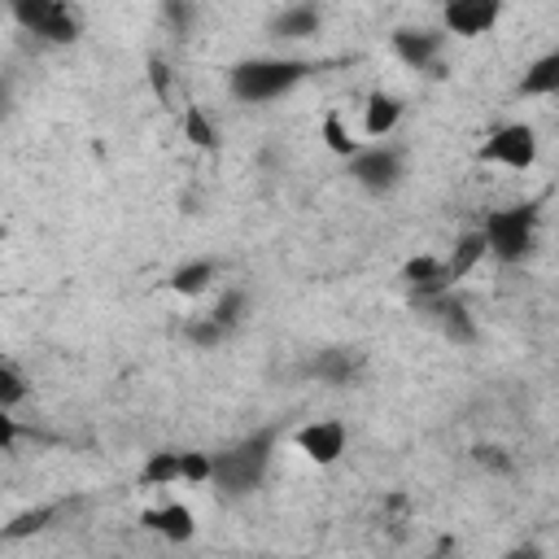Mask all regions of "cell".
I'll return each mask as SVG.
<instances>
[{"mask_svg": "<svg viewBox=\"0 0 559 559\" xmlns=\"http://www.w3.org/2000/svg\"><path fill=\"white\" fill-rule=\"evenodd\" d=\"M275 445H280V432L275 428H262V432H249L245 441L227 445V450H214L210 454V485L218 493H249L266 480L271 463H275Z\"/></svg>", "mask_w": 559, "mask_h": 559, "instance_id": "cell-1", "label": "cell"}, {"mask_svg": "<svg viewBox=\"0 0 559 559\" xmlns=\"http://www.w3.org/2000/svg\"><path fill=\"white\" fill-rule=\"evenodd\" d=\"M306 74H310V61L301 57H245L227 70V87L245 105H266L288 96Z\"/></svg>", "mask_w": 559, "mask_h": 559, "instance_id": "cell-2", "label": "cell"}, {"mask_svg": "<svg viewBox=\"0 0 559 559\" xmlns=\"http://www.w3.org/2000/svg\"><path fill=\"white\" fill-rule=\"evenodd\" d=\"M476 231L485 236L489 258L515 266L537 249V231H542V210L533 201H515V205H498L485 210V218L476 223Z\"/></svg>", "mask_w": 559, "mask_h": 559, "instance_id": "cell-3", "label": "cell"}, {"mask_svg": "<svg viewBox=\"0 0 559 559\" xmlns=\"http://www.w3.org/2000/svg\"><path fill=\"white\" fill-rule=\"evenodd\" d=\"M476 157H480L485 166H498V170L524 175V170H533V166H537V157H542L537 127H533V122H520V118L498 122V127H489V135L480 140Z\"/></svg>", "mask_w": 559, "mask_h": 559, "instance_id": "cell-4", "label": "cell"}, {"mask_svg": "<svg viewBox=\"0 0 559 559\" xmlns=\"http://www.w3.org/2000/svg\"><path fill=\"white\" fill-rule=\"evenodd\" d=\"M9 13L26 35L44 44H74L83 35V13L66 0H17Z\"/></svg>", "mask_w": 559, "mask_h": 559, "instance_id": "cell-5", "label": "cell"}, {"mask_svg": "<svg viewBox=\"0 0 559 559\" xmlns=\"http://www.w3.org/2000/svg\"><path fill=\"white\" fill-rule=\"evenodd\" d=\"M135 480L144 489H175V485H210V454L205 450H153Z\"/></svg>", "mask_w": 559, "mask_h": 559, "instance_id": "cell-6", "label": "cell"}, {"mask_svg": "<svg viewBox=\"0 0 559 559\" xmlns=\"http://www.w3.org/2000/svg\"><path fill=\"white\" fill-rule=\"evenodd\" d=\"M293 445H297V454H301L306 463L332 467V463H341V454L349 450V428H345V419H336V415L306 419V424L293 432Z\"/></svg>", "mask_w": 559, "mask_h": 559, "instance_id": "cell-7", "label": "cell"}, {"mask_svg": "<svg viewBox=\"0 0 559 559\" xmlns=\"http://www.w3.org/2000/svg\"><path fill=\"white\" fill-rule=\"evenodd\" d=\"M349 175L367 188V192H393L406 175V162L402 153L384 140V144H362L354 157H349Z\"/></svg>", "mask_w": 559, "mask_h": 559, "instance_id": "cell-8", "label": "cell"}, {"mask_svg": "<svg viewBox=\"0 0 559 559\" xmlns=\"http://www.w3.org/2000/svg\"><path fill=\"white\" fill-rule=\"evenodd\" d=\"M498 17H502V0H450L441 9V35L476 39V35H489Z\"/></svg>", "mask_w": 559, "mask_h": 559, "instance_id": "cell-9", "label": "cell"}, {"mask_svg": "<svg viewBox=\"0 0 559 559\" xmlns=\"http://www.w3.org/2000/svg\"><path fill=\"white\" fill-rule=\"evenodd\" d=\"M140 524H144L148 533H157L162 542H175V546H183V542L197 537V515H192V507L179 502V498H162V502L144 507V511H140Z\"/></svg>", "mask_w": 559, "mask_h": 559, "instance_id": "cell-10", "label": "cell"}, {"mask_svg": "<svg viewBox=\"0 0 559 559\" xmlns=\"http://www.w3.org/2000/svg\"><path fill=\"white\" fill-rule=\"evenodd\" d=\"M393 57L402 61V66H411V70H432L437 66V57H441V48H445V35L441 31H428V26H402V31H393Z\"/></svg>", "mask_w": 559, "mask_h": 559, "instance_id": "cell-11", "label": "cell"}, {"mask_svg": "<svg viewBox=\"0 0 559 559\" xmlns=\"http://www.w3.org/2000/svg\"><path fill=\"white\" fill-rule=\"evenodd\" d=\"M402 118H406V100L397 96V92H371L367 96V105H362V144H384L397 127H402Z\"/></svg>", "mask_w": 559, "mask_h": 559, "instance_id": "cell-12", "label": "cell"}, {"mask_svg": "<svg viewBox=\"0 0 559 559\" xmlns=\"http://www.w3.org/2000/svg\"><path fill=\"white\" fill-rule=\"evenodd\" d=\"M419 306L428 310V319L441 328V336H445V341H454V345H472V341H476V323H472L467 306H463L454 293L428 297V301H419Z\"/></svg>", "mask_w": 559, "mask_h": 559, "instance_id": "cell-13", "label": "cell"}, {"mask_svg": "<svg viewBox=\"0 0 559 559\" xmlns=\"http://www.w3.org/2000/svg\"><path fill=\"white\" fill-rule=\"evenodd\" d=\"M402 284L411 288L415 301H428V297H441V293H454L445 284V271H441V253H415L402 262Z\"/></svg>", "mask_w": 559, "mask_h": 559, "instance_id": "cell-14", "label": "cell"}, {"mask_svg": "<svg viewBox=\"0 0 559 559\" xmlns=\"http://www.w3.org/2000/svg\"><path fill=\"white\" fill-rule=\"evenodd\" d=\"M489 258V249H485V236L476 231V227H467V231H459V240H454V249L450 253H441V271H445V284L454 288L459 280H467L480 262Z\"/></svg>", "mask_w": 559, "mask_h": 559, "instance_id": "cell-15", "label": "cell"}, {"mask_svg": "<svg viewBox=\"0 0 559 559\" xmlns=\"http://www.w3.org/2000/svg\"><path fill=\"white\" fill-rule=\"evenodd\" d=\"M362 349H354V345H332V349H323L314 362H310V371H314V380H323V384H349V380H358V371H362Z\"/></svg>", "mask_w": 559, "mask_h": 559, "instance_id": "cell-16", "label": "cell"}, {"mask_svg": "<svg viewBox=\"0 0 559 559\" xmlns=\"http://www.w3.org/2000/svg\"><path fill=\"white\" fill-rule=\"evenodd\" d=\"M31 376H26V367L13 358V354H0V411H17V406H26L31 402Z\"/></svg>", "mask_w": 559, "mask_h": 559, "instance_id": "cell-17", "label": "cell"}, {"mask_svg": "<svg viewBox=\"0 0 559 559\" xmlns=\"http://www.w3.org/2000/svg\"><path fill=\"white\" fill-rule=\"evenodd\" d=\"M559 92V52H542L537 61H528L524 79H520V96H555Z\"/></svg>", "mask_w": 559, "mask_h": 559, "instance_id": "cell-18", "label": "cell"}, {"mask_svg": "<svg viewBox=\"0 0 559 559\" xmlns=\"http://www.w3.org/2000/svg\"><path fill=\"white\" fill-rule=\"evenodd\" d=\"M214 275H218V262L192 258V262H183V266L170 271V293H179V297H201V293L214 284Z\"/></svg>", "mask_w": 559, "mask_h": 559, "instance_id": "cell-19", "label": "cell"}, {"mask_svg": "<svg viewBox=\"0 0 559 559\" xmlns=\"http://www.w3.org/2000/svg\"><path fill=\"white\" fill-rule=\"evenodd\" d=\"M319 135H323V144H328L336 157H345V162L362 148V140L349 131V122H345V114H341V109H328V114L319 118Z\"/></svg>", "mask_w": 559, "mask_h": 559, "instance_id": "cell-20", "label": "cell"}, {"mask_svg": "<svg viewBox=\"0 0 559 559\" xmlns=\"http://www.w3.org/2000/svg\"><path fill=\"white\" fill-rule=\"evenodd\" d=\"M319 9L314 4H293V9H280V17L271 22V31L280 35V39H306V35H314L319 31Z\"/></svg>", "mask_w": 559, "mask_h": 559, "instance_id": "cell-21", "label": "cell"}, {"mask_svg": "<svg viewBox=\"0 0 559 559\" xmlns=\"http://www.w3.org/2000/svg\"><path fill=\"white\" fill-rule=\"evenodd\" d=\"M179 127H183V140L197 144V148H218V122L210 118V109L201 105H188L179 114Z\"/></svg>", "mask_w": 559, "mask_h": 559, "instance_id": "cell-22", "label": "cell"}, {"mask_svg": "<svg viewBox=\"0 0 559 559\" xmlns=\"http://www.w3.org/2000/svg\"><path fill=\"white\" fill-rule=\"evenodd\" d=\"M44 520H52V507H35V511H22V515H13L9 520V528L0 533V537H31V533H39L44 528Z\"/></svg>", "mask_w": 559, "mask_h": 559, "instance_id": "cell-23", "label": "cell"}, {"mask_svg": "<svg viewBox=\"0 0 559 559\" xmlns=\"http://www.w3.org/2000/svg\"><path fill=\"white\" fill-rule=\"evenodd\" d=\"M17 441H22V424L9 411H0V450H13Z\"/></svg>", "mask_w": 559, "mask_h": 559, "instance_id": "cell-24", "label": "cell"}, {"mask_svg": "<svg viewBox=\"0 0 559 559\" xmlns=\"http://www.w3.org/2000/svg\"><path fill=\"white\" fill-rule=\"evenodd\" d=\"M498 559H546V550H542L537 542H515V546H507Z\"/></svg>", "mask_w": 559, "mask_h": 559, "instance_id": "cell-25", "label": "cell"}, {"mask_svg": "<svg viewBox=\"0 0 559 559\" xmlns=\"http://www.w3.org/2000/svg\"><path fill=\"white\" fill-rule=\"evenodd\" d=\"M476 463L480 467H511V459H502L498 445H476Z\"/></svg>", "mask_w": 559, "mask_h": 559, "instance_id": "cell-26", "label": "cell"}, {"mask_svg": "<svg viewBox=\"0 0 559 559\" xmlns=\"http://www.w3.org/2000/svg\"><path fill=\"white\" fill-rule=\"evenodd\" d=\"M0 301H4V288H0Z\"/></svg>", "mask_w": 559, "mask_h": 559, "instance_id": "cell-27", "label": "cell"}, {"mask_svg": "<svg viewBox=\"0 0 559 559\" xmlns=\"http://www.w3.org/2000/svg\"><path fill=\"white\" fill-rule=\"evenodd\" d=\"M0 236H4V227H0Z\"/></svg>", "mask_w": 559, "mask_h": 559, "instance_id": "cell-28", "label": "cell"}, {"mask_svg": "<svg viewBox=\"0 0 559 559\" xmlns=\"http://www.w3.org/2000/svg\"><path fill=\"white\" fill-rule=\"evenodd\" d=\"M428 559H432V555H428Z\"/></svg>", "mask_w": 559, "mask_h": 559, "instance_id": "cell-29", "label": "cell"}]
</instances>
